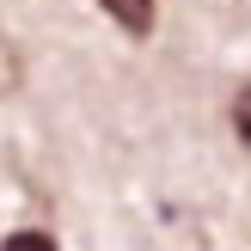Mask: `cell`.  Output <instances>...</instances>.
I'll return each mask as SVG.
<instances>
[{
	"label": "cell",
	"mask_w": 251,
	"mask_h": 251,
	"mask_svg": "<svg viewBox=\"0 0 251 251\" xmlns=\"http://www.w3.org/2000/svg\"><path fill=\"white\" fill-rule=\"evenodd\" d=\"M98 6H104L129 37H147V31H153V0H98Z\"/></svg>",
	"instance_id": "cell-1"
},
{
	"label": "cell",
	"mask_w": 251,
	"mask_h": 251,
	"mask_svg": "<svg viewBox=\"0 0 251 251\" xmlns=\"http://www.w3.org/2000/svg\"><path fill=\"white\" fill-rule=\"evenodd\" d=\"M0 251H55V239H49V233H37V227H25V233H6Z\"/></svg>",
	"instance_id": "cell-2"
},
{
	"label": "cell",
	"mask_w": 251,
	"mask_h": 251,
	"mask_svg": "<svg viewBox=\"0 0 251 251\" xmlns=\"http://www.w3.org/2000/svg\"><path fill=\"white\" fill-rule=\"evenodd\" d=\"M233 129H239V141L251 147V86H239V92H233Z\"/></svg>",
	"instance_id": "cell-3"
}]
</instances>
